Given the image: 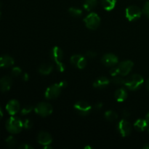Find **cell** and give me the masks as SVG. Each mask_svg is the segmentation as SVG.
Segmentation results:
<instances>
[{
	"label": "cell",
	"instance_id": "6da1fadb",
	"mask_svg": "<svg viewBox=\"0 0 149 149\" xmlns=\"http://www.w3.org/2000/svg\"><path fill=\"white\" fill-rule=\"evenodd\" d=\"M67 82L65 81H62L59 83L52 84L46 90L45 96L47 100H53L59 97L63 88H65L67 86Z\"/></svg>",
	"mask_w": 149,
	"mask_h": 149
},
{
	"label": "cell",
	"instance_id": "7a4b0ae2",
	"mask_svg": "<svg viewBox=\"0 0 149 149\" xmlns=\"http://www.w3.org/2000/svg\"><path fill=\"white\" fill-rule=\"evenodd\" d=\"M7 130L11 134L20 133L23 128V122L19 118L11 116L7 120L5 124Z\"/></svg>",
	"mask_w": 149,
	"mask_h": 149
},
{
	"label": "cell",
	"instance_id": "3957f363",
	"mask_svg": "<svg viewBox=\"0 0 149 149\" xmlns=\"http://www.w3.org/2000/svg\"><path fill=\"white\" fill-rule=\"evenodd\" d=\"M144 83L143 77L140 74H132L125 80V85L132 91H135L141 88Z\"/></svg>",
	"mask_w": 149,
	"mask_h": 149
},
{
	"label": "cell",
	"instance_id": "277c9868",
	"mask_svg": "<svg viewBox=\"0 0 149 149\" xmlns=\"http://www.w3.org/2000/svg\"><path fill=\"white\" fill-rule=\"evenodd\" d=\"M84 23L87 29L96 30L100 25V18L97 13H91L84 17Z\"/></svg>",
	"mask_w": 149,
	"mask_h": 149
},
{
	"label": "cell",
	"instance_id": "5b68a950",
	"mask_svg": "<svg viewBox=\"0 0 149 149\" xmlns=\"http://www.w3.org/2000/svg\"><path fill=\"white\" fill-rule=\"evenodd\" d=\"M34 111L36 114L42 116V117H46V116H49L52 113V105L49 103H46V102H42L39 103L35 106Z\"/></svg>",
	"mask_w": 149,
	"mask_h": 149
},
{
	"label": "cell",
	"instance_id": "8992f818",
	"mask_svg": "<svg viewBox=\"0 0 149 149\" xmlns=\"http://www.w3.org/2000/svg\"><path fill=\"white\" fill-rule=\"evenodd\" d=\"M143 11L138 6L132 5L125 10V17L129 21H134L141 17Z\"/></svg>",
	"mask_w": 149,
	"mask_h": 149
},
{
	"label": "cell",
	"instance_id": "52a82bcc",
	"mask_svg": "<svg viewBox=\"0 0 149 149\" xmlns=\"http://www.w3.org/2000/svg\"><path fill=\"white\" fill-rule=\"evenodd\" d=\"M74 109L80 116H85L91 112L93 107L87 102L78 101L74 104Z\"/></svg>",
	"mask_w": 149,
	"mask_h": 149
},
{
	"label": "cell",
	"instance_id": "ba28073f",
	"mask_svg": "<svg viewBox=\"0 0 149 149\" xmlns=\"http://www.w3.org/2000/svg\"><path fill=\"white\" fill-rule=\"evenodd\" d=\"M132 130V125L125 119H122L118 124V131L122 137H127L130 135Z\"/></svg>",
	"mask_w": 149,
	"mask_h": 149
},
{
	"label": "cell",
	"instance_id": "9c48e42d",
	"mask_svg": "<svg viewBox=\"0 0 149 149\" xmlns=\"http://www.w3.org/2000/svg\"><path fill=\"white\" fill-rule=\"evenodd\" d=\"M134 64L131 61H125L118 65L117 69L119 71V75L125 77L128 75L132 71Z\"/></svg>",
	"mask_w": 149,
	"mask_h": 149
},
{
	"label": "cell",
	"instance_id": "30bf717a",
	"mask_svg": "<svg viewBox=\"0 0 149 149\" xmlns=\"http://www.w3.org/2000/svg\"><path fill=\"white\" fill-rule=\"evenodd\" d=\"M101 62L106 66L113 67L118 63L119 59H118L117 56L114 54L107 53L102 57Z\"/></svg>",
	"mask_w": 149,
	"mask_h": 149
},
{
	"label": "cell",
	"instance_id": "8fae6325",
	"mask_svg": "<svg viewBox=\"0 0 149 149\" xmlns=\"http://www.w3.org/2000/svg\"><path fill=\"white\" fill-rule=\"evenodd\" d=\"M71 63L79 69H83L87 65V60L81 55H74L71 58Z\"/></svg>",
	"mask_w": 149,
	"mask_h": 149
},
{
	"label": "cell",
	"instance_id": "7c38bea8",
	"mask_svg": "<svg viewBox=\"0 0 149 149\" xmlns=\"http://www.w3.org/2000/svg\"><path fill=\"white\" fill-rule=\"evenodd\" d=\"M50 57L52 61L56 63V65L58 64L62 63L63 58V52L59 47H54L50 51Z\"/></svg>",
	"mask_w": 149,
	"mask_h": 149
},
{
	"label": "cell",
	"instance_id": "4fadbf2b",
	"mask_svg": "<svg viewBox=\"0 0 149 149\" xmlns=\"http://www.w3.org/2000/svg\"><path fill=\"white\" fill-rule=\"evenodd\" d=\"M6 110L8 112V113L11 116H14L20 110V103L17 100H10L6 105Z\"/></svg>",
	"mask_w": 149,
	"mask_h": 149
},
{
	"label": "cell",
	"instance_id": "5bb4252c",
	"mask_svg": "<svg viewBox=\"0 0 149 149\" xmlns=\"http://www.w3.org/2000/svg\"><path fill=\"white\" fill-rule=\"evenodd\" d=\"M13 79L10 76H4L0 79V90L3 93L8 92L11 89Z\"/></svg>",
	"mask_w": 149,
	"mask_h": 149
},
{
	"label": "cell",
	"instance_id": "9a60e30c",
	"mask_svg": "<svg viewBox=\"0 0 149 149\" xmlns=\"http://www.w3.org/2000/svg\"><path fill=\"white\" fill-rule=\"evenodd\" d=\"M37 141L39 144L43 146L50 145L52 142V138L49 133L47 132H39L37 136Z\"/></svg>",
	"mask_w": 149,
	"mask_h": 149
},
{
	"label": "cell",
	"instance_id": "2e32d148",
	"mask_svg": "<svg viewBox=\"0 0 149 149\" xmlns=\"http://www.w3.org/2000/svg\"><path fill=\"white\" fill-rule=\"evenodd\" d=\"M110 84V80L105 77H100L96 79L93 82V87L97 89H103L107 87Z\"/></svg>",
	"mask_w": 149,
	"mask_h": 149
},
{
	"label": "cell",
	"instance_id": "e0dca14e",
	"mask_svg": "<svg viewBox=\"0 0 149 149\" xmlns=\"http://www.w3.org/2000/svg\"><path fill=\"white\" fill-rule=\"evenodd\" d=\"M14 59L10 55L0 56V68H9L14 64Z\"/></svg>",
	"mask_w": 149,
	"mask_h": 149
},
{
	"label": "cell",
	"instance_id": "ac0fdd59",
	"mask_svg": "<svg viewBox=\"0 0 149 149\" xmlns=\"http://www.w3.org/2000/svg\"><path fill=\"white\" fill-rule=\"evenodd\" d=\"M53 70V65L50 63H44L39 67L38 71L42 75H49Z\"/></svg>",
	"mask_w": 149,
	"mask_h": 149
},
{
	"label": "cell",
	"instance_id": "d6986e66",
	"mask_svg": "<svg viewBox=\"0 0 149 149\" xmlns=\"http://www.w3.org/2000/svg\"><path fill=\"white\" fill-rule=\"evenodd\" d=\"M127 92L125 88H119V90H116L114 95L116 101L120 102V103L125 101L127 97Z\"/></svg>",
	"mask_w": 149,
	"mask_h": 149
},
{
	"label": "cell",
	"instance_id": "ffe728a7",
	"mask_svg": "<svg viewBox=\"0 0 149 149\" xmlns=\"http://www.w3.org/2000/svg\"><path fill=\"white\" fill-rule=\"evenodd\" d=\"M148 125V123L146 121V119H139L134 123V127H135L136 130L139 131V132H143V131H144L146 129Z\"/></svg>",
	"mask_w": 149,
	"mask_h": 149
},
{
	"label": "cell",
	"instance_id": "44dd1931",
	"mask_svg": "<svg viewBox=\"0 0 149 149\" xmlns=\"http://www.w3.org/2000/svg\"><path fill=\"white\" fill-rule=\"evenodd\" d=\"M101 4L106 11H111L116 6V0H101Z\"/></svg>",
	"mask_w": 149,
	"mask_h": 149
},
{
	"label": "cell",
	"instance_id": "7402d4cb",
	"mask_svg": "<svg viewBox=\"0 0 149 149\" xmlns=\"http://www.w3.org/2000/svg\"><path fill=\"white\" fill-rule=\"evenodd\" d=\"M97 2V0H85L84 4H83V7H84V10H87V11H91L93 9H94L96 7Z\"/></svg>",
	"mask_w": 149,
	"mask_h": 149
},
{
	"label": "cell",
	"instance_id": "603a6c76",
	"mask_svg": "<svg viewBox=\"0 0 149 149\" xmlns=\"http://www.w3.org/2000/svg\"><path fill=\"white\" fill-rule=\"evenodd\" d=\"M104 116L105 118H106V120L109 121V122H114L115 120H116V119H118L117 113H116V112L113 111L111 110L106 111L105 112Z\"/></svg>",
	"mask_w": 149,
	"mask_h": 149
},
{
	"label": "cell",
	"instance_id": "cb8c5ba5",
	"mask_svg": "<svg viewBox=\"0 0 149 149\" xmlns=\"http://www.w3.org/2000/svg\"><path fill=\"white\" fill-rule=\"evenodd\" d=\"M68 13L72 17H79L82 15V10L77 7H71L68 9Z\"/></svg>",
	"mask_w": 149,
	"mask_h": 149
},
{
	"label": "cell",
	"instance_id": "d4e9b609",
	"mask_svg": "<svg viewBox=\"0 0 149 149\" xmlns=\"http://www.w3.org/2000/svg\"><path fill=\"white\" fill-rule=\"evenodd\" d=\"M6 143H7V146L9 148H13L16 146V144H17V141L15 140V138L13 136H9L7 137V139L5 140Z\"/></svg>",
	"mask_w": 149,
	"mask_h": 149
},
{
	"label": "cell",
	"instance_id": "484cf974",
	"mask_svg": "<svg viewBox=\"0 0 149 149\" xmlns=\"http://www.w3.org/2000/svg\"><path fill=\"white\" fill-rule=\"evenodd\" d=\"M125 79H123L122 77H119V76H116V77H113V78L112 79V82L114 84L118 86L120 85H125Z\"/></svg>",
	"mask_w": 149,
	"mask_h": 149
},
{
	"label": "cell",
	"instance_id": "4316f807",
	"mask_svg": "<svg viewBox=\"0 0 149 149\" xmlns=\"http://www.w3.org/2000/svg\"><path fill=\"white\" fill-rule=\"evenodd\" d=\"M34 109L33 106H26L25 107H23V109H21V114L22 115H27L29 113H30Z\"/></svg>",
	"mask_w": 149,
	"mask_h": 149
},
{
	"label": "cell",
	"instance_id": "83f0119b",
	"mask_svg": "<svg viewBox=\"0 0 149 149\" xmlns=\"http://www.w3.org/2000/svg\"><path fill=\"white\" fill-rule=\"evenodd\" d=\"M11 74L13 77H19V76L22 75V70L20 67H14L13 68L11 71Z\"/></svg>",
	"mask_w": 149,
	"mask_h": 149
},
{
	"label": "cell",
	"instance_id": "f1b7e54d",
	"mask_svg": "<svg viewBox=\"0 0 149 149\" xmlns=\"http://www.w3.org/2000/svg\"><path fill=\"white\" fill-rule=\"evenodd\" d=\"M33 127V122L30 120V119H27L23 122V127L26 130L31 129Z\"/></svg>",
	"mask_w": 149,
	"mask_h": 149
},
{
	"label": "cell",
	"instance_id": "f546056e",
	"mask_svg": "<svg viewBox=\"0 0 149 149\" xmlns=\"http://www.w3.org/2000/svg\"><path fill=\"white\" fill-rule=\"evenodd\" d=\"M142 11L143 13V14L145 15L148 18H149V1H146V4H144Z\"/></svg>",
	"mask_w": 149,
	"mask_h": 149
},
{
	"label": "cell",
	"instance_id": "4dcf8cb0",
	"mask_svg": "<svg viewBox=\"0 0 149 149\" xmlns=\"http://www.w3.org/2000/svg\"><path fill=\"white\" fill-rule=\"evenodd\" d=\"M85 56L86 58H95L96 56H97V53H96L95 52H94V51L89 50L86 52Z\"/></svg>",
	"mask_w": 149,
	"mask_h": 149
},
{
	"label": "cell",
	"instance_id": "1f68e13d",
	"mask_svg": "<svg viewBox=\"0 0 149 149\" xmlns=\"http://www.w3.org/2000/svg\"><path fill=\"white\" fill-rule=\"evenodd\" d=\"M110 74L113 77H116V76H119V71H118V69H117V67H113V68H111Z\"/></svg>",
	"mask_w": 149,
	"mask_h": 149
},
{
	"label": "cell",
	"instance_id": "d6a6232c",
	"mask_svg": "<svg viewBox=\"0 0 149 149\" xmlns=\"http://www.w3.org/2000/svg\"><path fill=\"white\" fill-rule=\"evenodd\" d=\"M57 69L58 70V71H59V72H63L65 69V64H64L63 63H62L57 65Z\"/></svg>",
	"mask_w": 149,
	"mask_h": 149
},
{
	"label": "cell",
	"instance_id": "836d02e7",
	"mask_svg": "<svg viewBox=\"0 0 149 149\" xmlns=\"http://www.w3.org/2000/svg\"><path fill=\"white\" fill-rule=\"evenodd\" d=\"M18 148L20 149H33V147H32L31 146L29 145V144L27 143L22 144V145H20Z\"/></svg>",
	"mask_w": 149,
	"mask_h": 149
},
{
	"label": "cell",
	"instance_id": "e575fe53",
	"mask_svg": "<svg viewBox=\"0 0 149 149\" xmlns=\"http://www.w3.org/2000/svg\"><path fill=\"white\" fill-rule=\"evenodd\" d=\"M103 104L102 103H97L94 106V109L95 110L99 111V110H100L102 108H103Z\"/></svg>",
	"mask_w": 149,
	"mask_h": 149
},
{
	"label": "cell",
	"instance_id": "d590c367",
	"mask_svg": "<svg viewBox=\"0 0 149 149\" xmlns=\"http://www.w3.org/2000/svg\"><path fill=\"white\" fill-rule=\"evenodd\" d=\"M22 79L25 81H29V75L27 74V73H24V74H22Z\"/></svg>",
	"mask_w": 149,
	"mask_h": 149
},
{
	"label": "cell",
	"instance_id": "8d00e7d4",
	"mask_svg": "<svg viewBox=\"0 0 149 149\" xmlns=\"http://www.w3.org/2000/svg\"><path fill=\"white\" fill-rule=\"evenodd\" d=\"M123 115L125 116H126V117L129 116H130L129 111H127V110H125V111H123Z\"/></svg>",
	"mask_w": 149,
	"mask_h": 149
},
{
	"label": "cell",
	"instance_id": "74e56055",
	"mask_svg": "<svg viewBox=\"0 0 149 149\" xmlns=\"http://www.w3.org/2000/svg\"><path fill=\"white\" fill-rule=\"evenodd\" d=\"M2 117H3V112H2V110H1V107H0V120H1Z\"/></svg>",
	"mask_w": 149,
	"mask_h": 149
},
{
	"label": "cell",
	"instance_id": "f35d334b",
	"mask_svg": "<svg viewBox=\"0 0 149 149\" xmlns=\"http://www.w3.org/2000/svg\"><path fill=\"white\" fill-rule=\"evenodd\" d=\"M146 121L148 122V123L149 124V112L148 113H147L146 116Z\"/></svg>",
	"mask_w": 149,
	"mask_h": 149
},
{
	"label": "cell",
	"instance_id": "ab89813d",
	"mask_svg": "<svg viewBox=\"0 0 149 149\" xmlns=\"http://www.w3.org/2000/svg\"><path fill=\"white\" fill-rule=\"evenodd\" d=\"M143 148L144 149H149V144L148 143H146L145 146H144L143 147Z\"/></svg>",
	"mask_w": 149,
	"mask_h": 149
},
{
	"label": "cell",
	"instance_id": "60d3db41",
	"mask_svg": "<svg viewBox=\"0 0 149 149\" xmlns=\"http://www.w3.org/2000/svg\"><path fill=\"white\" fill-rule=\"evenodd\" d=\"M146 88L148 89V90L149 91V78L148 79V80H147L146 81Z\"/></svg>",
	"mask_w": 149,
	"mask_h": 149
},
{
	"label": "cell",
	"instance_id": "b9f144b4",
	"mask_svg": "<svg viewBox=\"0 0 149 149\" xmlns=\"http://www.w3.org/2000/svg\"><path fill=\"white\" fill-rule=\"evenodd\" d=\"M84 148H85V149H87V148H89V149H93V147H91V146H87L84 147Z\"/></svg>",
	"mask_w": 149,
	"mask_h": 149
},
{
	"label": "cell",
	"instance_id": "7bdbcfd3",
	"mask_svg": "<svg viewBox=\"0 0 149 149\" xmlns=\"http://www.w3.org/2000/svg\"><path fill=\"white\" fill-rule=\"evenodd\" d=\"M0 17H1V4H0Z\"/></svg>",
	"mask_w": 149,
	"mask_h": 149
},
{
	"label": "cell",
	"instance_id": "ee69618b",
	"mask_svg": "<svg viewBox=\"0 0 149 149\" xmlns=\"http://www.w3.org/2000/svg\"><path fill=\"white\" fill-rule=\"evenodd\" d=\"M148 132H149V130H148Z\"/></svg>",
	"mask_w": 149,
	"mask_h": 149
}]
</instances>
